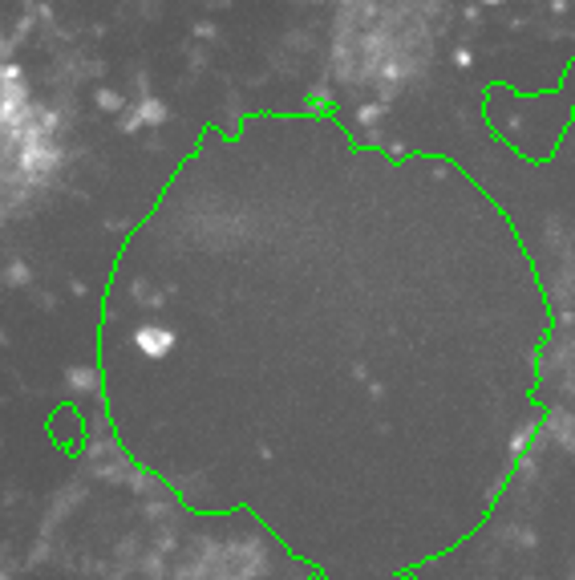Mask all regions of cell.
I'll list each match as a JSON object with an SVG mask.
<instances>
[{
    "label": "cell",
    "mask_w": 575,
    "mask_h": 580,
    "mask_svg": "<svg viewBox=\"0 0 575 580\" xmlns=\"http://www.w3.org/2000/svg\"><path fill=\"white\" fill-rule=\"evenodd\" d=\"M171 329H154V325H146L142 333H138V345H142V353H151V358H162V353L171 349Z\"/></svg>",
    "instance_id": "1"
}]
</instances>
